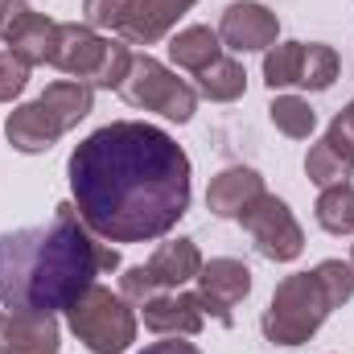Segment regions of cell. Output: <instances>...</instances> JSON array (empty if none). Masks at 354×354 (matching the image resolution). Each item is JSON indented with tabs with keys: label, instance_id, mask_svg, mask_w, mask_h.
<instances>
[{
	"label": "cell",
	"instance_id": "6da1fadb",
	"mask_svg": "<svg viewBox=\"0 0 354 354\" xmlns=\"http://www.w3.org/2000/svg\"><path fill=\"white\" fill-rule=\"evenodd\" d=\"M71 202L103 243L165 239L189 210V157L165 128L115 120L66 161Z\"/></svg>",
	"mask_w": 354,
	"mask_h": 354
},
{
	"label": "cell",
	"instance_id": "7a4b0ae2",
	"mask_svg": "<svg viewBox=\"0 0 354 354\" xmlns=\"http://www.w3.org/2000/svg\"><path fill=\"white\" fill-rule=\"evenodd\" d=\"M115 268L120 252L91 235L75 202H58L46 227L0 235V305L17 313H66L99 272Z\"/></svg>",
	"mask_w": 354,
	"mask_h": 354
},
{
	"label": "cell",
	"instance_id": "3957f363",
	"mask_svg": "<svg viewBox=\"0 0 354 354\" xmlns=\"http://www.w3.org/2000/svg\"><path fill=\"white\" fill-rule=\"evenodd\" d=\"M330 313H334V305L322 292L317 276L313 272H292L276 284L264 317H260V330L276 346H305Z\"/></svg>",
	"mask_w": 354,
	"mask_h": 354
},
{
	"label": "cell",
	"instance_id": "277c9868",
	"mask_svg": "<svg viewBox=\"0 0 354 354\" xmlns=\"http://www.w3.org/2000/svg\"><path fill=\"white\" fill-rule=\"evenodd\" d=\"M66 326L75 330V338L87 346L91 354H124L136 342V313L132 301L91 284L83 288L71 305H66Z\"/></svg>",
	"mask_w": 354,
	"mask_h": 354
},
{
	"label": "cell",
	"instance_id": "5b68a950",
	"mask_svg": "<svg viewBox=\"0 0 354 354\" xmlns=\"http://www.w3.org/2000/svg\"><path fill=\"white\" fill-rule=\"evenodd\" d=\"M124 103L132 107H145V111H157L174 124H189L194 111H198V91L189 87L185 79H177L165 62H157L153 54H132V66H128V79H124Z\"/></svg>",
	"mask_w": 354,
	"mask_h": 354
},
{
	"label": "cell",
	"instance_id": "8992f818",
	"mask_svg": "<svg viewBox=\"0 0 354 354\" xmlns=\"http://www.w3.org/2000/svg\"><path fill=\"white\" fill-rule=\"evenodd\" d=\"M202 264L206 260H202L194 239H169V243H161L153 252L149 264H136L120 276V297H128L132 305H145L157 292H177L181 284L198 280Z\"/></svg>",
	"mask_w": 354,
	"mask_h": 354
},
{
	"label": "cell",
	"instance_id": "52a82bcc",
	"mask_svg": "<svg viewBox=\"0 0 354 354\" xmlns=\"http://www.w3.org/2000/svg\"><path fill=\"white\" fill-rule=\"evenodd\" d=\"M239 223H243V231L252 235L256 252H260L264 260H272V264H292V260L305 252V231H301V223L292 218L288 202H280V198L268 194V189L239 214Z\"/></svg>",
	"mask_w": 354,
	"mask_h": 354
},
{
	"label": "cell",
	"instance_id": "ba28073f",
	"mask_svg": "<svg viewBox=\"0 0 354 354\" xmlns=\"http://www.w3.org/2000/svg\"><path fill=\"white\" fill-rule=\"evenodd\" d=\"M252 292V268L243 260H231V256H218L210 264H202L198 272V305L202 313H210L214 322L231 326V309Z\"/></svg>",
	"mask_w": 354,
	"mask_h": 354
},
{
	"label": "cell",
	"instance_id": "9c48e42d",
	"mask_svg": "<svg viewBox=\"0 0 354 354\" xmlns=\"http://www.w3.org/2000/svg\"><path fill=\"white\" fill-rule=\"evenodd\" d=\"M280 33V17L260 4V0H235L223 8L218 21V41L235 54H256V50H272Z\"/></svg>",
	"mask_w": 354,
	"mask_h": 354
},
{
	"label": "cell",
	"instance_id": "30bf717a",
	"mask_svg": "<svg viewBox=\"0 0 354 354\" xmlns=\"http://www.w3.org/2000/svg\"><path fill=\"white\" fill-rule=\"evenodd\" d=\"M103 54H107V37H99L87 21H58L50 66H58L62 75H71L79 83H95Z\"/></svg>",
	"mask_w": 354,
	"mask_h": 354
},
{
	"label": "cell",
	"instance_id": "8fae6325",
	"mask_svg": "<svg viewBox=\"0 0 354 354\" xmlns=\"http://www.w3.org/2000/svg\"><path fill=\"white\" fill-rule=\"evenodd\" d=\"M62 330L54 313H4L0 317V354H58Z\"/></svg>",
	"mask_w": 354,
	"mask_h": 354
},
{
	"label": "cell",
	"instance_id": "7c38bea8",
	"mask_svg": "<svg viewBox=\"0 0 354 354\" xmlns=\"http://www.w3.org/2000/svg\"><path fill=\"white\" fill-rule=\"evenodd\" d=\"M140 317H145V326L153 330V334H161V338H194L198 330H202V322H206V313H202V305H198V297L194 292H157V297H149L145 305H140Z\"/></svg>",
	"mask_w": 354,
	"mask_h": 354
},
{
	"label": "cell",
	"instance_id": "4fadbf2b",
	"mask_svg": "<svg viewBox=\"0 0 354 354\" xmlns=\"http://www.w3.org/2000/svg\"><path fill=\"white\" fill-rule=\"evenodd\" d=\"M198 0H132V8L120 25V37L128 46H157L161 37H169V29Z\"/></svg>",
	"mask_w": 354,
	"mask_h": 354
},
{
	"label": "cell",
	"instance_id": "5bb4252c",
	"mask_svg": "<svg viewBox=\"0 0 354 354\" xmlns=\"http://www.w3.org/2000/svg\"><path fill=\"white\" fill-rule=\"evenodd\" d=\"M260 194H264V177L256 174V169H248V165H231V169L210 177L206 210L218 214V218H239Z\"/></svg>",
	"mask_w": 354,
	"mask_h": 354
},
{
	"label": "cell",
	"instance_id": "9a60e30c",
	"mask_svg": "<svg viewBox=\"0 0 354 354\" xmlns=\"http://www.w3.org/2000/svg\"><path fill=\"white\" fill-rule=\"evenodd\" d=\"M4 136H8V145H12L17 153H50V149L58 145L62 128H58V120H54L41 103H21V107L8 111Z\"/></svg>",
	"mask_w": 354,
	"mask_h": 354
},
{
	"label": "cell",
	"instance_id": "2e32d148",
	"mask_svg": "<svg viewBox=\"0 0 354 354\" xmlns=\"http://www.w3.org/2000/svg\"><path fill=\"white\" fill-rule=\"evenodd\" d=\"M54 37H58V21H50V17H41V12L29 8V12L21 17V25L4 37V46L33 71V66H46V62H50Z\"/></svg>",
	"mask_w": 354,
	"mask_h": 354
},
{
	"label": "cell",
	"instance_id": "e0dca14e",
	"mask_svg": "<svg viewBox=\"0 0 354 354\" xmlns=\"http://www.w3.org/2000/svg\"><path fill=\"white\" fill-rule=\"evenodd\" d=\"M37 103L58 120L62 132H71V128H79V120L91 115V107H95V87H91V83H79V79H58V83H50V87L41 91Z\"/></svg>",
	"mask_w": 354,
	"mask_h": 354
},
{
	"label": "cell",
	"instance_id": "ac0fdd59",
	"mask_svg": "<svg viewBox=\"0 0 354 354\" xmlns=\"http://www.w3.org/2000/svg\"><path fill=\"white\" fill-rule=\"evenodd\" d=\"M169 58L181 71H194V75L206 71L214 58H223L218 29H210V25H185V29H177L174 37H169Z\"/></svg>",
	"mask_w": 354,
	"mask_h": 354
},
{
	"label": "cell",
	"instance_id": "d6986e66",
	"mask_svg": "<svg viewBox=\"0 0 354 354\" xmlns=\"http://www.w3.org/2000/svg\"><path fill=\"white\" fill-rule=\"evenodd\" d=\"M248 91V71L235 58H214L206 71H198V95L210 103H235Z\"/></svg>",
	"mask_w": 354,
	"mask_h": 354
},
{
	"label": "cell",
	"instance_id": "ffe728a7",
	"mask_svg": "<svg viewBox=\"0 0 354 354\" xmlns=\"http://www.w3.org/2000/svg\"><path fill=\"white\" fill-rule=\"evenodd\" d=\"M317 227L330 231V235H351L354 231V185L351 181H338V185H326L317 194Z\"/></svg>",
	"mask_w": 354,
	"mask_h": 354
},
{
	"label": "cell",
	"instance_id": "44dd1931",
	"mask_svg": "<svg viewBox=\"0 0 354 354\" xmlns=\"http://www.w3.org/2000/svg\"><path fill=\"white\" fill-rule=\"evenodd\" d=\"M268 115H272L276 132H284L288 140H309L313 128H317V111L305 99H297V95H276L272 107H268Z\"/></svg>",
	"mask_w": 354,
	"mask_h": 354
},
{
	"label": "cell",
	"instance_id": "7402d4cb",
	"mask_svg": "<svg viewBox=\"0 0 354 354\" xmlns=\"http://www.w3.org/2000/svg\"><path fill=\"white\" fill-rule=\"evenodd\" d=\"M342 62H338V50L334 46H322V41H309L305 54H301V75H297V87L305 91H330L338 79Z\"/></svg>",
	"mask_w": 354,
	"mask_h": 354
},
{
	"label": "cell",
	"instance_id": "603a6c76",
	"mask_svg": "<svg viewBox=\"0 0 354 354\" xmlns=\"http://www.w3.org/2000/svg\"><path fill=\"white\" fill-rule=\"evenodd\" d=\"M305 174H309V181L313 185H338V181H351L354 165L330 145V140H317L313 149H309V157H305Z\"/></svg>",
	"mask_w": 354,
	"mask_h": 354
},
{
	"label": "cell",
	"instance_id": "cb8c5ba5",
	"mask_svg": "<svg viewBox=\"0 0 354 354\" xmlns=\"http://www.w3.org/2000/svg\"><path fill=\"white\" fill-rule=\"evenodd\" d=\"M301 54H305V41H280V46L264 50V83H268V87H272V91L297 87Z\"/></svg>",
	"mask_w": 354,
	"mask_h": 354
},
{
	"label": "cell",
	"instance_id": "d4e9b609",
	"mask_svg": "<svg viewBox=\"0 0 354 354\" xmlns=\"http://www.w3.org/2000/svg\"><path fill=\"white\" fill-rule=\"evenodd\" d=\"M313 276H317V284H322V292L330 297V305H334V309H342V305L354 297V264H342V260H322V264L313 268Z\"/></svg>",
	"mask_w": 354,
	"mask_h": 354
},
{
	"label": "cell",
	"instance_id": "484cf974",
	"mask_svg": "<svg viewBox=\"0 0 354 354\" xmlns=\"http://www.w3.org/2000/svg\"><path fill=\"white\" fill-rule=\"evenodd\" d=\"M128 8H132V0H83V21L91 29H115L120 33Z\"/></svg>",
	"mask_w": 354,
	"mask_h": 354
},
{
	"label": "cell",
	"instance_id": "4316f807",
	"mask_svg": "<svg viewBox=\"0 0 354 354\" xmlns=\"http://www.w3.org/2000/svg\"><path fill=\"white\" fill-rule=\"evenodd\" d=\"M29 83V66L12 54V50H0V103H12Z\"/></svg>",
	"mask_w": 354,
	"mask_h": 354
},
{
	"label": "cell",
	"instance_id": "83f0119b",
	"mask_svg": "<svg viewBox=\"0 0 354 354\" xmlns=\"http://www.w3.org/2000/svg\"><path fill=\"white\" fill-rule=\"evenodd\" d=\"M326 140H330V145H334V149H338V153H342V157L354 165V99L342 107V111H338V115H334V120H330Z\"/></svg>",
	"mask_w": 354,
	"mask_h": 354
},
{
	"label": "cell",
	"instance_id": "f1b7e54d",
	"mask_svg": "<svg viewBox=\"0 0 354 354\" xmlns=\"http://www.w3.org/2000/svg\"><path fill=\"white\" fill-rule=\"evenodd\" d=\"M29 12V4L25 0H0V41L21 25V17Z\"/></svg>",
	"mask_w": 354,
	"mask_h": 354
},
{
	"label": "cell",
	"instance_id": "f546056e",
	"mask_svg": "<svg viewBox=\"0 0 354 354\" xmlns=\"http://www.w3.org/2000/svg\"><path fill=\"white\" fill-rule=\"evenodd\" d=\"M140 354H202L194 342H181V338H165V342H149Z\"/></svg>",
	"mask_w": 354,
	"mask_h": 354
},
{
	"label": "cell",
	"instance_id": "4dcf8cb0",
	"mask_svg": "<svg viewBox=\"0 0 354 354\" xmlns=\"http://www.w3.org/2000/svg\"><path fill=\"white\" fill-rule=\"evenodd\" d=\"M351 264H354V248H351Z\"/></svg>",
	"mask_w": 354,
	"mask_h": 354
},
{
	"label": "cell",
	"instance_id": "1f68e13d",
	"mask_svg": "<svg viewBox=\"0 0 354 354\" xmlns=\"http://www.w3.org/2000/svg\"><path fill=\"white\" fill-rule=\"evenodd\" d=\"M0 317H4V313H0Z\"/></svg>",
	"mask_w": 354,
	"mask_h": 354
}]
</instances>
